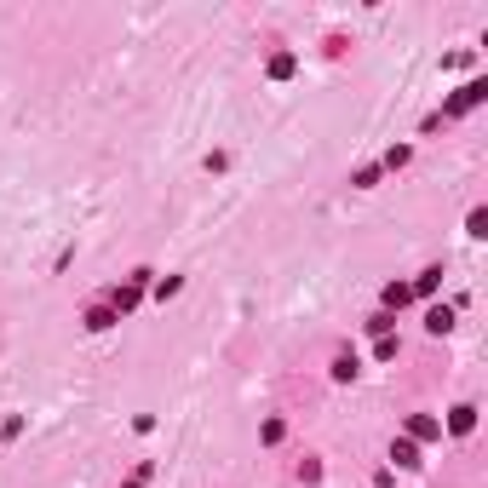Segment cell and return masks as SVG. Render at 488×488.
Masks as SVG:
<instances>
[{"instance_id":"6da1fadb","label":"cell","mask_w":488,"mask_h":488,"mask_svg":"<svg viewBox=\"0 0 488 488\" xmlns=\"http://www.w3.org/2000/svg\"><path fill=\"white\" fill-rule=\"evenodd\" d=\"M431 436H442V419H431V414H414V419H408V442H431Z\"/></svg>"},{"instance_id":"7a4b0ae2","label":"cell","mask_w":488,"mask_h":488,"mask_svg":"<svg viewBox=\"0 0 488 488\" xmlns=\"http://www.w3.org/2000/svg\"><path fill=\"white\" fill-rule=\"evenodd\" d=\"M391 460L414 471V465H419V442H408V436H396V442H391Z\"/></svg>"},{"instance_id":"3957f363","label":"cell","mask_w":488,"mask_h":488,"mask_svg":"<svg viewBox=\"0 0 488 488\" xmlns=\"http://www.w3.org/2000/svg\"><path fill=\"white\" fill-rule=\"evenodd\" d=\"M425 328H431V333H448V328H454V310H448V304H431Z\"/></svg>"},{"instance_id":"277c9868","label":"cell","mask_w":488,"mask_h":488,"mask_svg":"<svg viewBox=\"0 0 488 488\" xmlns=\"http://www.w3.org/2000/svg\"><path fill=\"white\" fill-rule=\"evenodd\" d=\"M471 425H477V408H454V419H448V431H454V436H465Z\"/></svg>"},{"instance_id":"5b68a950","label":"cell","mask_w":488,"mask_h":488,"mask_svg":"<svg viewBox=\"0 0 488 488\" xmlns=\"http://www.w3.org/2000/svg\"><path fill=\"white\" fill-rule=\"evenodd\" d=\"M408 299H414V287H396V282H391V287H385V304H391V310H403V304H408Z\"/></svg>"},{"instance_id":"8992f818","label":"cell","mask_w":488,"mask_h":488,"mask_svg":"<svg viewBox=\"0 0 488 488\" xmlns=\"http://www.w3.org/2000/svg\"><path fill=\"white\" fill-rule=\"evenodd\" d=\"M270 75L287 81V75H293V52H276V58H270Z\"/></svg>"},{"instance_id":"52a82bcc","label":"cell","mask_w":488,"mask_h":488,"mask_svg":"<svg viewBox=\"0 0 488 488\" xmlns=\"http://www.w3.org/2000/svg\"><path fill=\"white\" fill-rule=\"evenodd\" d=\"M477 98H482V81H471V86H465V93L454 98V109H465V104H477Z\"/></svg>"},{"instance_id":"ba28073f","label":"cell","mask_w":488,"mask_h":488,"mask_svg":"<svg viewBox=\"0 0 488 488\" xmlns=\"http://www.w3.org/2000/svg\"><path fill=\"white\" fill-rule=\"evenodd\" d=\"M436 282H442V270H425V276L414 282V293H436Z\"/></svg>"},{"instance_id":"9c48e42d","label":"cell","mask_w":488,"mask_h":488,"mask_svg":"<svg viewBox=\"0 0 488 488\" xmlns=\"http://www.w3.org/2000/svg\"><path fill=\"white\" fill-rule=\"evenodd\" d=\"M126 488H138V482H126Z\"/></svg>"}]
</instances>
